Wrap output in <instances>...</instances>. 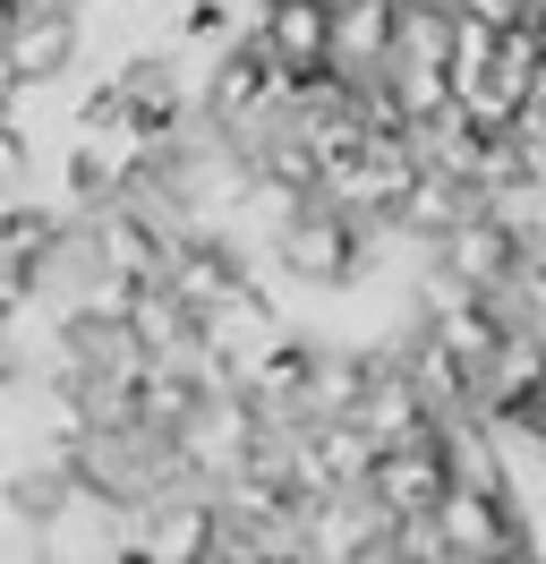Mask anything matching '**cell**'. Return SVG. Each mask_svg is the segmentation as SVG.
I'll use <instances>...</instances> for the list:
<instances>
[{"label": "cell", "mask_w": 546, "mask_h": 564, "mask_svg": "<svg viewBox=\"0 0 546 564\" xmlns=\"http://www.w3.org/2000/svg\"><path fill=\"white\" fill-rule=\"evenodd\" d=\"M282 86H291V61H282L256 26L231 35L214 52V69H205V129H214V138H239V129L273 120V111H282Z\"/></svg>", "instance_id": "cell-2"}, {"label": "cell", "mask_w": 546, "mask_h": 564, "mask_svg": "<svg viewBox=\"0 0 546 564\" xmlns=\"http://www.w3.org/2000/svg\"><path fill=\"white\" fill-rule=\"evenodd\" d=\"M265 334H282V308H273V291L256 274L239 282L231 300H214V308H205V343H214V351H256V343H265Z\"/></svg>", "instance_id": "cell-10"}, {"label": "cell", "mask_w": 546, "mask_h": 564, "mask_svg": "<svg viewBox=\"0 0 546 564\" xmlns=\"http://www.w3.org/2000/svg\"><path fill=\"white\" fill-rule=\"evenodd\" d=\"M154 154H163V129H145L136 111H102V120H77L61 180L77 206H102V197H129L136 180L154 172Z\"/></svg>", "instance_id": "cell-1"}, {"label": "cell", "mask_w": 546, "mask_h": 564, "mask_svg": "<svg viewBox=\"0 0 546 564\" xmlns=\"http://www.w3.org/2000/svg\"><path fill=\"white\" fill-rule=\"evenodd\" d=\"M154 9H179V0H154Z\"/></svg>", "instance_id": "cell-15"}, {"label": "cell", "mask_w": 546, "mask_h": 564, "mask_svg": "<svg viewBox=\"0 0 546 564\" xmlns=\"http://www.w3.org/2000/svg\"><path fill=\"white\" fill-rule=\"evenodd\" d=\"M393 52H402V9H393V0H341V26H334V61L341 69L375 77Z\"/></svg>", "instance_id": "cell-9"}, {"label": "cell", "mask_w": 546, "mask_h": 564, "mask_svg": "<svg viewBox=\"0 0 546 564\" xmlns=\"http://www.w3.org/2000/svg\"><path fill=\"white\" fill-rule=\"evenodd\" d=\"M222 530H231V505L222 488H163L136 505V556L145 564H214L222 556Z\"/></svg>", "instance_id": "cell-5"}, {"label": "cell", "mask_w": 546, "mask_h": 564, "mask_svg": "<svg viewBox=\"0 0 546 564\" xmlns=\"http://www.w3.org/2000/svg\"><path fill=\"white\" fill-rule=\"evenodd\" d=\"M436 539H444V564H504V556H538V539H529V513H521V496L470 488V479H452V496L436 505Z\"/></svg>", "instance_id": "cell-4"}, {"label": "cell", "mask_w": 546, "mask_h": 564, "mask_svg": "<svg viewBox=\"0 0 546 564\" xmlns=\"http://www.w3.org/2000/svg\"><path fill=\"white\" fill-rule=\"evenodd\" d=\"M384 86H393V104L427 129V120H444V111L461 104V86H452V61H384Z\"/></svg>", "instance_id": "cell-12"}, {"label": "cell", "mask_w": 546, "mask_h": 564, "mask_svg": "<svg viewBox=\"0 0 546 564\" xmlns=\"http://www.w3.org/2000/svg\"><path fill=\"white\" fill-rule=\"evenodd\" d=\"M86 9L77 0H18L9 9V52H0V77L9 86H26V95H43V86H61L77 61H86Z\"/></svg>", "instance_id": "cell-3"}, {"label": "cell", "mask_w": 546, "mask_h": 564, "mask_svg": "<svg viewBox=\"0 0 546 564\" xmlns=\"http://www.w3.org/2000/svg\"><path fill=\"white\" fill-rule=\"evenodd\" d=\"M478 206H487V188H478V180H461L452 163H418V172H410V188H402V214H393V231H402V240H427V248H436L444 231H452V223H470Z\"/></svg>", "instance_id": "cell-7"}, {"label": "cell", "mask_w": 546, "mask_h": 564, "mask_svg": "<svg viewBox=\"0 0 546 564\" xmlns=\"http://www.w3.org/2000/svg\"><path fill=\"white\" fill-rule=\"evenodd\" d=\"M368 386H375V351H325L299 393V420H350Z\"/></svg>", "instance_id": "cell-11"}, {"label": "cell", "mask_w": 546, "mask_h": 564, "mask_svg": "<svg viewBox=\"0 0 546 564\" xmlns=\"http://www.w3.org/2000/svg\"><path fill=\"white\" fill-rule=\"evenodd\" d=\"M452 445H444V427L436 436H410V445H384V462H375V479L368 496L393 513V522H436V505L452 496Z\"/></svg>", "instance_id": "cell-6"}, {"label": "cell", "mask_w": 546, "mask_h": 564, "mask_svg": "<svg viewBox=\"0 0 546 564\" xmlns=\"http://www.w3.org/2000/svg\"><path fill=\"white\" fill-rule=\"evenodd\" d=\"M495 300L512 308V325H529V334H546V248H538V257H529V265H521V274L504 282V291H495Z\"/></svg>", "instance_id": "cell-13"}, {"label": "cell", "mask_w": 546, "mask_h": 564, "mask_svg": "<svg viewBox=\"0 0 546 564\" xmlns=\"http://www.w3.org/2000/svg\"><path fill=\"white\" fill-rule=\"evenodd\" d=\"M231 35H248L231 18V0H179V43H205V52H222Z\"/></svg>", "instance_id": "cell-14"}, {"label": "cell", "mask_w": 546, "mask_h": 564, "mask_svg": "<svg viewBox=\"0 0 546 564\" xmlns=\"http://www.w3.org/2000/svg\"><path fill=\"white\" fill-rule=\"evenodd\" d=\"M111 86H120V104H129L145 129H163V138H179V129L205 111V95H188L179 61H163V52H136V61H120V69H111Z\"/></svg>", "instance_id": "cell-8"}]
</instances>
